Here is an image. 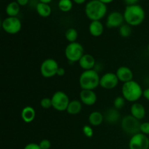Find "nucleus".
Segmentation results:
<instances>
[{
  "label": "nucleus",
  "instance_id": "obj_1",
  "mask_svg": "<svg viewBox=\"0 0 149 149\" xmlns=\"http://www.w3.org/2000/svg\"><path fill=\"white\" fill-rule=\"evenodd\" d=\"M125 21L130 26H138L144 21L146 13L139 4L127 6L123 13Z\"/></svg>",
  "mask_w": 149,
  "mask_h": 149
},
{
  "label": "nucleus",
  "instance_id": "obj_2",
  "mask_svg": "<svg viewBox=\"0 0 149 149\" xmlns=\"http://www.w3.org/2000/svg\"><path fill=\"white\" fill-rule=\"evenodd\" d=\"M84 12L91 21L100 20L107 13V6L99 0H91L86 4Z\"/></svg>",
  "mask_w": 149,
  "mask_h": 149
},
{
  "label": "nucleus",
  "instance_id": "obj_3",
  "mask_svg": "<svg viewBox=\"0 0 149 149\" xmlns=\"http://www.w3.org/2000/svg\"><path fill=\"white\" fill-rule=\"evenodd\" d=\"M100 77L96 70L84 71L79 79L80 87L81 90H94L100 85Z\"/></svg>",
  "mask_w": 149,
  "mask_h": 149
},
{
  "label": "nucleus",
  "instance_id": "obj_4",
  "mask_svg": "<svg viewBox=\"0 0 149 149\" xmlns=\"http://www.w3.org/2000/svg\"><path fill=\"white\" fill-rule=\"evenodd\" d=\"M122 93V96L127 101L135 103L143 96V90L139 83L132 80L123 84Z\"/></svg>",
  "mask_w": 149,
  "mask_h": 149
},
{
  "label": "nucleus",
  "instance_id": "obj_5",
  "mask_svg": "<svg viewBox=\"0 0 149 149\" xmlns=\"http://www.w3.org/2000/svg\"><path fill=\"white\" fill-rule=\"evenodd\" d=\"M84 47L79 42H75L69 43L65 49V55L69 62L74 63L79 61L81 57L84 55Z\"/></svg>",
  "mask_w": 149,
  "mask_h": 149
},
{
  "label": "nucleus",
  "instance_id": "obj_6",
  "mask_svg": "<svg viewBox=\"0 0 149 149\" xmlns=\"http://www.w3.org/2000/svg\"><path fill=\"white\" fill-rule=\"evenodd\" d=\"M141 123L132 115H127L122 118L121 126L122 130L130 135H134L141 132Z\"/></svg>",
  "mask_w": 149,
  "mask_h": 149
},
{
  "label": "nucleus",
  "instance_id": "obj_7",
  "mask_svg": "<svg viewBox=\"0 0 149 149\" xmlns=\"http://www.w3.org/2000/svg\"><path fill=\"white\" fill-rule=\"evenodd\" d=\"M52 108L58 111H66L70 103L68 95L63 91H57L52 95Z\"/></svg>",
  "mask_w": 149,
  "mask_h": 149
},
{
  "label": "nucleus",
  "instance_id": "obj_8",
  "mask_svg": "<svg viewBox=\"0 0 149 149\" xmlns=\"http://www.w3.org/2000/svg\"><path fill=\"white\" fill-rule=\"evenodd\" d=\"M59 68L58 62L52 58H47L42 63L40 66V72L45 78H51L57 75Z\"/></svg>",
  "mask_w": 149,
  "mask_h": 149
},
{
  "label": "nucleus",
  "instance_id": "obj_9",
  "mask_svg": "<svg viewBox=\"0 0 149 149\" xmlns=\"http://www.w3.org/2000/svg\"><path fill=\"white\" fill-rule=\"evenodd\" d=\"M2 29L9 34H16L22 28V23L17 17H7L1 22Z\"/></svg>",
  "mask_w": 149,
  "mask_h": 149
},
{
  "label": "nucleus",
  "instance_id": "obj_10",
  "mask_svg": "<svg viewBox=\"0 0 149 149\" xmlns=\"http://www.w3.org/2000/svg\"><path fill=\"white\" fill-rule=\"evenodd\" d=\"M130 149H148L149 138L144 134L139 132L132 135L129 142Z\"/></svg>",
  "mask_w": 149,
  "mask_h": 149
},
{
  "label": "nucleus",
  "instance_id": "obj_11",
  "mask_svg": "<svg viewBox=\"0 0 149 149\" xmlns=\"http://www.w3.org/2000/svg\"><path fill=\"white\" fill-rule=\"evenodd\" d=\"M119 81L116 73L108 72L100 77V86L106 90H112L118 85Z\"/></svg>",
  "mask_w": 149,
  "mask_h": 149
},
{
  "label": "nucleus",
  "instance_id": "obj_12",
  "mask_svg": "<svg viewBox=\"0 0 149 149\" xmlns=\"http://www.w3.org/2000/svg\"><path fill=\"white\" fill-rule=\"evenodd\" d=\"M125 18L123 14L117 11L111 13L106 19V27L109 29H116L120 28L123 25Z\"/></svg>",
  "mask_w": 149,
  "mask_h": 149
},
{
  "label": "nucleus",
  "instance_id": "obj_13",
  "mask_svg": "<svg viewBox=\"0 0 149 149\" xmlns=\"http://www.w3.org/2000/svg\"><path fill=\"white\" fill-rule=\"evenodd\" d=\"M80 101L86 106H93L97 101V95L94 90H81L79 93Z\"/></svg>",
  "mask_w": 149,
  "mask_h": 149
},
{
  "label": "nucleus",
  "instance_id": "obj_14",
  "mask_svg": "<svg viewBox=\"0 0 149 149\" xmlns=\"http://www.w3.org/2000/svg\"><path fill=\"white\" fill-rule=\"evenodd\" d=\"M116 76L119 81H122L124 84L128 81L133 80V72L127 66H121L116 70Z\"/></svg>",
  "mask_w": 149,
  "mask_h": 149
},
{
  "label": "nucleus",
  "instance_id": "obj_15",
  "mask_svg": "<svg viewBox=\"0 0 149 149\" xmlns=\"http://www.w3.org/2000/svg\"><path fill=\"white\" fill-rule=\"evenodd\" d=\"M79 64L84 71H87V70L94 69L96 62L93 55L90 54H84L79 61Z\"/></svg>",
  "mask_w": 149,
  "mask_h": 149
},
{
  "label": "nucleus",
  "instance_id": "obj_16",
  "mask_svg": "<svg viewBox=\"0 0 149 149\" xmlns=\"http://www.w3.org/2000/svg\"><path fill=\"white\" fill-rule=\"evenodd\" d=\"M130 113L132 116L136 118L138 120L144 119L146 114V111L143 105L139 103H133V104L131 106Z\"/></svg>",
  "mask_w": 149,
  "mask_h": 149
},
{
  "label": "nucleus",
  "instance_id": "obj_17",
  "mask_svg": "<svg viewBox=\"0 0 149 149\" xmlns=\"http://www.w3.org/2000/svg\"><path fill=\"white\" fill-rule=\"evenodd\" d=\"M90 33L94 37H98L103 34L104 31V26L100 20H94L91 21L89 26Z\"/></svg>",
  "mask_w": 149,
  "mask_h": 149
},
{
  "label": "nucleus",
  "instance_id": "obj_18",
  "mask_svg": "<svg viewBox=\"0 0 149 149\" xmlns=\"http://www.w3.org/2000/svg\"><path fill=\"white\" fill-rule=\"evenodd\" d=\"M104 118L106 122L110 124H114L117 122L120 119V113L119 110L115 108H110L106 111Z\"/></svg>",
  "mask_w": 149,
  "mask_h": 149
},
{
  "label": "nucleus",
  "instance_id": "obj_19",
  "mask_svg": "<svg viewBox=\"0 0 149 149\" xmlns=\"http://www.w3.org/2000/svg\"><path fill=\"white\" fill-rule=\"evenodd\" d=\"M36 116V111L31 106H26L21 111V118L26 123H31L33 122Z\"/></svg>",
  "mask_w": 149,
  "mask_h": 149
},
{
  "label": "nucleus",
  "instance_id": "obj_20",
  "mask_svg": "<svg viewBox=\"0 0 149 149\" xmlns=\"http://www.w3.org/2000/svg\"><path fill=\"white\" fill-rule=\"evenodd\" d=\"M88 120L92 126H99V125H100L103 123V120H104V115L102 114L100 112L97 111H93L89 115Z\"/></svg>",
  "mask_w": 149,
  "mask_h": 149
},
{
  "label": "nucleus",
  "instance_id": "obj_21",
  "mask_svg": "<svg viewBox=\"0 0 149 149\" xmlns=\"http://www.w3.org/2000/svg\"><path fill=\"white\" fill-rule=\"evenodd\" d=\"M81 109H82V103L80 100H74L70 101L66 111L71 115H76L80 113Z\"/></svg>",
  "mask_w": 149,
  "mask_h": 149
},
{
  "label": "nucleus",
  "instance_id": "obj_22",
  "mask_svg": "<svg viewBox=\"0 0 149 149\" xmlns=\"http://www.w3.org/2000/svg\"><path fill=\"white\" fill-rule=\"evenodd\" d=\"M36 10L39 16L42 17H47L52 13V8L49 4L39 2L36 6Z\"/></svg>",
  "mask_w": 149,
  "mask_h": 149
},
{
  "label": "nucleus",
  "instance_id": "obj_23",
  "mask_svg": "<svg viewBox=\"0 0 149 149\" xmlns=\"http://www.w3.org/2000/svg\"><path fill=\"white\" fill-rule=\"evenodd\" d=\"M5 11L8 17H16L20 13V5L17 1H11L7 5Z\"/></svg>",
  "mask_w": 149,
  "mask_h": 149
},
{
  "label": "nucleus",
  "instance_id": "obj_24",
  "mask_svg": "<svg viewBox=\"0 0 149 149\" xmlns=\"http://www.w3.org/2000/svg\"><path fill=\"white\" fill-rule=\"evenodd\" d=\"M65 37L69 43L77 42L78 38V32L74 28H69L65 32Z\"/></svg>",
  "mask_w": 149,
  "mask_h": 149
},
{
  "label": "nucleus",
  "instance_id": "obj_25",
  "mask_svg": "<svg viewBox=\"0 0 149 149\" xmlns=\"http://www.w3.org/2000/svg\"><path fill=\"white\" fill-rule=\"evenodd\" d=\"M58 8L63 13H68L71 11L73 7L72 0H60L58 1Z\"/></svg>",
  "mask_w": 149,
  "mask_h": 149
},
{
  "label": "nucleus",
  "instance_id": "obj_26",
  "mask_svg": "<svg viewBox=\"0 0 149 149\" xmlns=\"http://www.w3.org/2000/svg\"><path fill=\"white\" fill-rule=\"evenodd\" d=\"M119 33L122 37H129L132 34V29L128 24H123L119 29Z\"/></svg>",
  "mask_w": 149,
  "mask_h": 149
},
{
  "label": "nucleus",
  "instance_id": "obj_27",
  "mask_svg": "<svg viewBox=\"0 0 149 149\" xmlns=\"http://www.w3.org/2000/svg\"><path fill=\"white\" fill-rule=\"evenodd\" d=\"M125 103H126V100L124 98L123 96H118L113 100V108L117 110L122 109L125 106Z\"/></svg>",
  "mask_w": 149,
  "mask_h": 149
},
{
  "label": "nucleus",
  "instance_id": "obj_28",
  "mask_svg": "<svg viewBox=\"0 0 149 149\" xmlns=\"http://www.w3.org/2000/svg\"><path fill=\"white\" fill-rule=\"evenodd\" d=\"M40 106L45 109H49V108L52 107V100L49 97H44V98L41 100Z\"/></svg>",
  "mask_w": 149,
  "mask_h": 149
},
{
  "label": "nucleus",
  "instance_id": "obj_29",
  "mask_svg": "<svg viewBox=\"0 0 149 149\" xmlns=\"http://www.w3.org/2000/svg\"><path fill=\"white\" fill-rule=\"evenodd\" d=\"M82 132L87 138H92L93 136V129L89 125H84L82 128Z\"/></svg>",
  "mask_w": 149,
  "mask_h": 149
},
{
  "label": "nucleus",
  "instance_id": "obj_30",
  "mask_svg": "<svg viewBox=\"0 0 149 149\" xmlns=\"http://www.w3.org/2000/svg\"><path fill=\"white\" fill-rule=\"evenodd\" d=\"M141 132L146 135H149V122L141 123Z\"/></svg>",
  "mask_w": 149,
  "mask_h": 149
},
{
  "label": "nucleus",
  "instance_id": "obj_31",
  "mask_svg": "<svg viewBox=\"0 0 149 149\" xmlns=\"http://www.w3.org/2000/svg\"><path fill=\"white\" fill-rule=\"evenodd\" d=\"M41 149H49L51 147V142L47 139H43L39 143Z\"/></svg>",
  "mask_w": 149,
  "mask_h": 149
},
{
  "label": "nucleus",
  "instance_id": "obj_32",
  "mask_svg": "<svg viewBox=\"0 0 149 149\" xmlns=\"http://www.w3.org/2000/svg\"><path fill=\"white\" fill-rule=\"evenodd\" d=\"M23 149H41L39 144L34 143H28Z\"/></svg>",
  "mask_w": 149,
  "mask_h": 149
},
{
  "label": "nucleus",
  "instance_id": "obj_33",
  "mask_svg": "<svg viewBox=\"0 0 149 149\" xmlns=\"http://www.w3.org/2000/svg\"><path fill=\"white\" fill-rule=\"evenodd\" d=\"M138 1H139V0H124V1H125V4H127V6L138 4L137 3L138 2Z\"/></svg>",
  "mask_w": 149,
  "mask_h": 149
},
{
  "label": "nucleus",
  "instance_id": "obj_34",
  "mask_svg": "<svg viewBox=\"0 0 149 149\" xmlns=\"http://www.w3.org/2000/svg\"><path fill=\"white\" fill-rule=\"evenodd\" d=\"M65 69L63 68H62V67H59V68L58 70V72H57V75L59 76V77H63L65 74Z\"/></svg>",
  "mask_w": 149,
  "mask_h": 149
},
{
  "label": "nucleus",
  "instance_id": "obj_35",
  "mask_svg": "<svg viewBox=\"0 0 149 149\" xmlns=\"http://www.w3.org/2000/svg\"><path fill=\"white\" fill-rule=\"evenodd\" d=\"M20 6H26L29 4V0H16Z\"/></svg>",
  "mask_w": 149,
  "mask_h": 149
},
{
  "label": "nucleus",
  "instance_id": "obj_36",
  "mask_svg": "<svg viewBox=\"0 0 149 149\" xmlns=\"http://www.w3.org/2000/svg\"><path fill=\"white\" fill-rule=\"evenodd\" d=\"M143 96L147 100L149 101V87L146 88V90H143Z\"/></svg>",
  "mask_w": 149,
  "mask_h": 149
},
{
  "label": "nucleus",
  "instance_id": "obj_37",
  "mask_svg": "<svg viewBox=\"0 0 149 149\" xmlns=\"http://www.w3.org/2000/svg\"><path fill=\"white\" fill-rule=\"evenodd\" d=\"M87 0H73L74 2H75L76 4H84Z\"/></svg>",
  "mask_w": 149,
  "mask_h": 149
},
{
  "label": "nucleus",
  "instance_id": "obj_38",
  "mask_svg": "<svg viewBox=\"0 0 149 149\" xmlns=\"http://www.w3.org/2000/svg\"><path fill=\"white\" fill-rule=\"evenodd\" d=\"M99 1H100L101 2H103V4H110V3H111L112 1H113L114 0H99Z\"/></svg>",
  "mask_w": 149,
  "mask_h": 149
},
{
  "label": "nucleus",
  "instance_id": "obj_39",
  "mask_svg": "<svg viewBox=\"0 0 149 149\" xmlns=\"http://www.w3.org/2000/svg\"><path fill=\"white\" fill-rule=\"evenodd\" d=\"M39 2L42 3H45V4H49L52 0H39Z\"/></svg>",
  "mask_w": 149,
  "mask_h": 149
},
{
  "label": "nucleus",
  "instance_id": "obj_40",
  "mask_svg": "<svg viewBox=\"0 0 149 149\" xmlns=\"http://www.w3.org/2000/svg\"><path fill=\"white\" fill-rule=\"evenodd\" d=\"M148 52H149V43H148Z\"/></svg>",
  "mask_w": 149,
  "mask_h": 149
}]
</instances>
